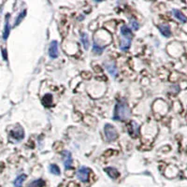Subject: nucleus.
<instances>
[{
  "label": "nucleus",
  "instance_id": "f257e3e1",
  "mask_svg": "<svg viewBox=\"0 0 187 187\" xmlns=\"http://www.w3.org/2000/svg\"><path fill=\"white\" fill-rule=\"evenodd\" d=\"M130 109L125 100L121 99L116 103L113 119L117 121H125L130 117Z\"/></svg>",
  "mask_w": 187,
  "mask_h": 187
},
{
  "label": "nucleus",
  "instance_id": "f03ea898",
  "mask_svg": "<svg viewBox=\"0 0 187 187\" xmlns=\"http://www.w3.org/2000/svg\"><path fill=\"white\" fill-rule=\"evenodd\" d=\"M104 132L105 136L108 141H113L118 137V132L115 129V127L111 124H106L104 126Z\"/></svg>",
  "mask_w": 187,
  "mask_h": 187
},
{
  "label": "nucleus",
  "instance_id": "7ed1b4c3",
  "mask_svg": "<svg viewBox=\"0 0 187 187\" xmlns=\"http://www.w3.org/2000/svg\"><path fill=\"white\" fill-rule=\"evenodd\" d=\"M89 173H90V169L86 166H81L79 168L78 172H77V177L78 179L82 181V182H87L88 179H89Z\"/></svg>",
  "mask_w": 187,
  "mask_h": 187
},
{
  "label": "nucleus",
  "instance_id": "20e7f679",
  "mask_svg": "<svg viewBox=\"0 0 187 187\" xmlns=\"http://www.w3.org/2000/svg\"><path fill=\"white\" fill-rule=\"evenodd\" d=\"M49 55L52 58H57L58 57V55H59V50H58V42L56 40H52L50 43Z\"/></svg>",
  "mask_w": 187,
  "mask_h": 187
},
{
  "label": "nucleus",
  "instance_id": "39448f33",
  "mask_svg": "<svg viewBox=\"0 0 187 187\" xmlns=\"http://www.w3.org/2000/svg\"><path fill=\"white\" fill-rule=\"evenodd\" d=\"M63 154V161H64V166L66 169H70L72 167V156L71 153L68 151H64L62 153Z\"/></svg>",
  "mask_w": 187,
  "mask_h": 187
},
{
  "label": "nucleus",
  "instance_id": "423d86ee",
  "mask_svg": "<svg viewBox=\"0 0 187 187\" xmlns=\"http://www.w3.org/2000/svg\"><path fill=\"white\" fill-rule=\"evenodd\" d=\"M104 66L113 78L116 77V75L118 73V69H117V67H116L114 63H112V62H105L104 63Z\"/></svg>",
  "mask_w": 187,
  "mask_h": 187
},
{
  "label": "nucleus",
  "instance_id": "0eeeda50",
  "mask_svg": "<svg viewBox=\"0 0 187 187\" xmlns=\"http://www.w3.org/2000/svg\"><path fill=\"white\" fill-rule=\"evenodd\" d=\"M11 136L13 139H15L17 141L22 140V139H24V137H25L24 129H23L21 126H20V127H17V128H15L14 130H12V131L11 132Z\"/></svg>",
  "mask_w": 187,
  "mask_h": 187
},
{
  "label": "nucleus",
  "instance_id": "6e6552de",
  "mask_svg": "<svg viewBox=\"0 0 187 187\" xmlns=\"http://www.w3.org/2000/svg\"><path fill=\"white\" fill-rule=\"evenodd\" d=\"M128 130H129V134L131 137L137 138L139 133V126L136 122H131L130 125L128 126Z\"/></svg>",
  "mask_w": 187,
  "mask_h": 187
},
{
  "label": "nucleus",
  "instance_id": "1a4fd4ad",
  "mask_svg": "<svg viewBox=\"0 0 187 187\" xmlns=\"http://www.w3.org/2000/svg\"><path fill=\"white\" fill-rule=\"evenodd\" d=\"M132 41V38H126V37H122L121 43H120V49L122 51H127L130 48Z\"/></svg>",
  "mask_w": 187,
  "mask_h": 187
},
{
  "label": "nucleus",
  "instance_id": "9d476101",
  "mask_svg": "<svg viewBox=\"0 0 187 187\" xmlns=\"http://www.w3.org/2000/svg\"><path fill=\"white\" fill-rule=\"evenodd\" d=\"M158 29L164 37H166V38L170 37L171 32H170V28L167 25H158Z\"/></svg>",
  "mask_w": 187,
  "mask_h": 187
},
{
  "label": "nucleus",
  "instance_id": "9b49d317",
  "mask_svg": "<svg viewBox=\"0 0 187 187\" xmlns=\"http://www.w3.org/2000/svg\"><path fill=\"white\" fill-rule=\"evenodd\" d=\"M105 171L107 172V174H108L112 179H117V178L119 177V175H120L119 171H118L115 167H112V166L106 167V168H105Z\"/></svg>",
  "mask_w": 187,
  "mask_h": 187
},
{
  "label": "nucleus",
  "instance_id": "f8f14e48",
  "mask_svg": "<svg viewBox=\"0 0 187 187\" xmlns=\"http://www.w3.org/2000/svg\"><path fill=\"white\" fill-rule=\"evenodd\" d=\"M9 18H10V15L8 14L6 16V24H5L4 33H3V39L4 40L8 39V38L10 36V32H11V25H10V23H9Z\"/></svg>",
  "mask_w": 187,
  "mask_h": 187
},
{
  "label": "nucleus",
  "instance_id": "ddd939ff",
  "mask_svg": "<svg viewBox=\"0 0 187 187\" xmlns=\"http://www.w3.org/2000/svg\"><path fill=\"white\" fill-rule=\"evenodd\" d=\"M172 13L174 15V17L176 19H178L180 22H181L182 24H185L187 22V18L182 14V12H180L179 10H172Z\"/></svg>",
  "mask_w": 187,
  "mask_h": 187
},
{
  "label": "nucleus",
  "instance_id": "4468645a",
  "mask_svg": "<svg viewBox=\"0 0 187 187\" xmlns=\"http://www.w3.org/2000/svg\"><path fill=\"white\" fill-rule=\"evenodd\" d=\"M120 33H121V36H122V37L132 38V31H131V29H130L128 26H126V25H123V26L121 27Z\"/></svg>",
  "mask_w": 187,
  "mask_h": 187
},
{
  "label": "nucleus",
  "instance_id": "2eb2a0df",
  "mask_svg": "<svg viewBox=\"0 0 187 187\" xmlns=\"http://www.w3.org/2000/svg\"><path fill=\"white\" fill-rule=\"evenodd\" d=\"M25 179H26V175H25V174H21L20 176H18V177L15 179V180H14V182H13L14 186H15V187H22L24 181L25 180Z\"/></svg>",
  "mask_w": 187,
  "mask_h": 187
},
{
  "label": "nucleus",
  "instance_id": "dca6fc26",
  "mask_svg": "<svg viewBox=\"0 0 187 187\" xmlns=\"http://www.w3.org/2000/svg\"><path fill=\"white\" fill-rule=\"evenodd\" d=\"M80 41L82 42L83 48L85 50H88V48L90 46V41H89V39H88V35L86 33H81V35H80Z\"/></svg>",
  "mask_w": 187,
  "mask_h": 187
},
{
  "label": "nucleus",
  "instance_id": "f3484780",
  "mask_svg": "<svg viewBox=\"0 0 187 187\" xmlns=\"http://www.w3.org/2000/svg\"><path fill=\"white\" fill-rule=\"evenodd\" d=\"M44 185H45V181L42 179H38L33 180L28 185V187H44Z\"/></svg>",
  "mask_w": 187,
  "mask_h": 187
},
{
  "label": "nucleus",
  "instance_id": "a211bd4d",
  "mask_svg": "<svg viewBox=\"0 0 187 187\" xmlns=\"http://www.w3.org/2000/svg\"><path fill=\"white\" fill-rule=\"evenodd\" d=\"M52 96L50 95V94H47V95L44 96L43 99H42V103L45 107H49L52 105Z\"/></svg>",
  "mask_w": 187,
  "mask_h": 187
},
{
  "label": "nucleus",
  "instance_id": "6ab92c4d",
  "mask_svg": "<svg viewBox=\"0 0 187 187\" xmlns=\"http://www.w3.org/2000/svg\"><path fill=\"white\" fill-rule=\"evenodd\" d=\"M93 51H94V52H95L96 54L100 55L103 52V51H104V47H101L98 44L95 43V44L93 45Z\"/></svg>",
  "mask_w": 187,
  "mask_h": 187
},
{
  "label": "nucleus",
  "instance_id": "aec40b11",
  "mask_svg": "<svg viewBox=\"0 0 187 187\" xmlns=\"http://www.w3.org/2000/svg\"><path fill=\"white\" fill-rule=\"evenodd\" d=\"M50 171H51V173L52 174H53V175H57V176H59L60 175V168L56 166V165H54V164H52V165H50Z\"/></svg>",
  "mask_w": 187,
  "mask_h": 187
},
{
  "label": "nucleus",
  "instance_id": "412c9836",
  "mask_svg": "<svg viewBox=\"0 0 187 187\" xmlns=\"http://www.w3.org/2000/svg\"><path fill=\"white\" fill-rule=\"evenodd\" d=\"M25 14H26V11H23L20 14H19V16L17 17V19H16V22H15V25H18L20 23H21V21L25 18Z\"/></svg>",
  "mask_w": 187,
  "mask_h": 187
},
{
  "label": "nucleus",
  "instance_id": "4be33fe9",
  "mask_svg": "<svg viewBox=\"0 0 187 187\" xmlns=\"http://www.w3.org/2000/svg\"><path fill=\"white\" fill-rule=\"evenodd\" d=\"M130 25H131V26H132V29H133V30H135V31L139 30V23H138V22H137L135 19H131V20H130Z\"/></svg>",
  "mask_w": 187,
  "mask_h": 187
},
{
  "label": "nucleus",
  "instance_id": "5701e85b",
  "mask_svg": "<svg viewBox=\"0 0 187 187\" xmlns=\"http://www.w3.org/2000/svg\"><path fill=\"white\" fill-rule=\"evenodd\" d=\"M2 52H3V57H4V59H5L6 61H8V57H7V51L4 49V50H2Z\"/></svg>",
  "mask_w": 187,
  "mask_h": 187
}]
</instances>
